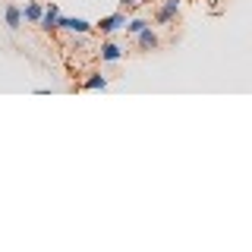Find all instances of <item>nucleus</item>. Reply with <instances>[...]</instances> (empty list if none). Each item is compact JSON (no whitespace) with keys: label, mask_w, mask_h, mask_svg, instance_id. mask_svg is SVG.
Returning a JSON list of instances; mask_svg holds the SVG:
<instances>
[{"label":"nucleus","mask_w":252,"mask_h":252,"mask_svg":"<svg viewBox=\"0 0 252 252\" xmlns=\"http://www.w3.org/2000/svg\"><path fill=\"white\" fill-rule=\"evenodd\" d=\"M41 13H44V3H41V0H29V3L22 6V19H26V22H32V26H38Z\"/></svg>","instance_id":"nucleus-8"},{"label":"nucleus","mask_w":252,"mask_h":252,"mask_svg":"<svg viewBox=\"0 0 252 252\" xmlns=\"http://www.w3.org/2000/svg\"><path fill=\"white\" fill-rule=\"evenodd\" d=\"M82 89L85 92H104L107 89V76L104 73H89L82 79Z\"/></svg>","instance_id":"nucleus-9"},{"label":"nucleus","mask_w":252,"mask_h":252,"mask_svg":"<svg viewBox=\"0 0 252 252\" xmlns=\"http://www.w3.org/2000/svg\"><path fill=\"white\" fill-rule=\"evenodd\" d=\"M123 47L114 41V38H107V41H101V47H98V57H101V63H120L123 60Z\"/></svg>","instance_id":"nucleus-5"},{"label":"nucleus","mask_w":252,"mask_h":252,"mask_svg":"<svg viewBox=\"0 0 252 252\" xmlns=\"http://www.w3.org/2000/svg\"><path fill=\"white\" fill-rule=\"evenodd\" d=\"M126 19H129V16H126V10H117V13H110V16H104V19L98 22V29L101 35H107V38H114V35H120V32L126 29Z\"/></svg>","instance_id":"nucleus-2"},{"label":"nucleus","mask_w":252,"mask_h":252,"mask_svg":"<svg viewBox=\"0 0 252 252\" xmlns=\"http://www.w3.org/2000/svg\"><path fill=\"white\" fill-rule=\"evenodd\" d=\"M3 19H6V29H10V32H19L22 29V6L6 3L3 6Z\"/></svg>","instance_id":"nucleus-7"},{"label":"nucleus","mask_w":252,"mask_h":252,"mask_svg":"<svg viewBox=\"0 0 252 252\" xmlns=\"http://www.w3.org/2000/svg\"><path fill=\"white\" fill-rule=\"evenodd\" d=\"M60 26V6L57 3H44V13H41V19H38V29L41 32H57Z\"/></svg>","instance_id":"nucleus-4"},{"label":"nucleus","mask_w":252,"mask_h":252,"mask_svg":"<svg viewBox=\"0 0 252 252\" xmlns=\"http://www.w3.org/2000/svg\"><path fill=\"white\" fill-rule=\"evenodd\" d=\"M136 44H139V51H158V47H161V38H158V32L148 26V29H142L136 35Z\"/></svg>","instance_id":"nucleus-6"},{"label":"nucleus","mask_w":252,"mask_h":252,"mask_svg":"<svg viewBox=\"0 0 252 252\" xmlns=\"http://www.w3.org/2000/svg\"><path fill=\"white\" fill-rule=\"evenodd\" d=\"M57 32H69V35H92V32H94V22L82 19V16H63V13H60Z\"/></svg>","instance_id":"nucleus-1"},{"label":"nucleus","mask_w":252,"mask_h":252,"mask_svg":"<svg viewBox=\"0 0 252 252\" xmlns=\"http://www.w3.org/2000/svg\"><path fill=\"white\" fill-rule=\"evenodd\" d=\"M139 3H142V0H120V6H123V10H136Z\"/></svg>","instance_id":"nucleus-11"},{"label":"nucleus","mask_w":252,"mask_h":252,"mask_svg":"<svg viewBox=\"0 0 252 252\" xmlns=\"http://www.w3.org/2000/svg\"><path fill=\"white\" fill-rule=\"evenodd\" d=\"M148 26H152V22H148L145 16H132V19H126V29L123 32H126V35H139V32L148 29Z\"/></svg>","instance_id":"nucleus-10"},{"label":"nucleus","mask_w":252,"mask_h":252,"mask_svg":"<svg viewBox=\"0 0 252 252\" xmlns=\"http://www.w3.org/2000/svg\"><path fill=\"white\" fill-rule=\"evenodd\" d=\"M180 10H183V0H161L158 10H155V22L158 26H170V22L180 16Z\"/></svg>","instance_id":"nucleus-3"}]
</instances>
